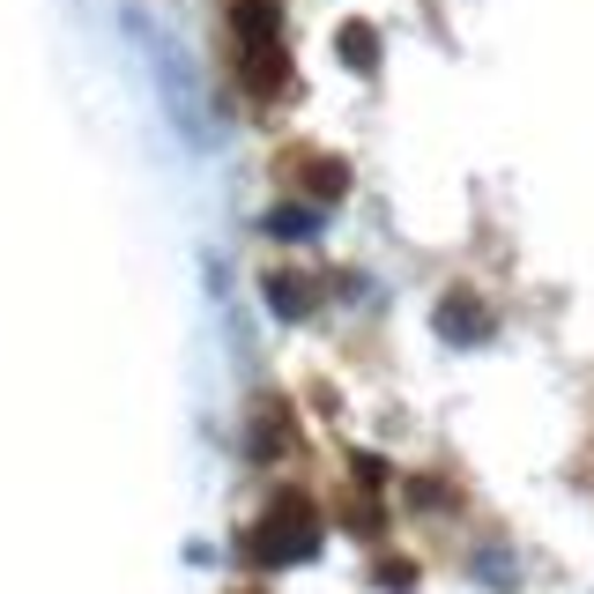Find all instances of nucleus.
Masks as SVG:
<instances>
[{"label": "nucleus", "instance_id": "f257e3e1", "mask_svg": "<svg viewBox=\"0 0 594 594\" xmlns=\"http://www.w3.org/2000/svg\"><path fill=\"white\" fill-rule=\"evenodd\" d=\"M260 535H268V543H260V557H268V565H283V557H305V550L320 543V513H313L297 491H283V498H275V513L260 520Z\"/></svg>", "mask_w": 594, "mask_h": 594}, {"label": "nucleus", "instance_id": "f03ea898", "mask_svg": "<svg viewBox=\"0 0 594 594\" xmlns=\"http://www.w3.org/2000/svg\"><path fill=\"white\" fill-rule=\"evenodd\" d=\"M439 335H445V342H483V335H491V313H483L469 290H453L439 305Z\"/></svg>", "mask_w": 594, "mask_h": 594}, {"label": "nucleus", "instance_id": "7ed1b4c3", "mask_svg": "<svg viewBox=\"0 0 594 594\" xmlns=\"http://www.w3.org/2000/svg\"><path fill=\"white\" fill-rule=\"evenodd\" d=\"M342 60L349 68H371V60H379V30L371 23H342Z\"/></svg>", "mask_w": 594, "mask_h": 594}]
</instances>
